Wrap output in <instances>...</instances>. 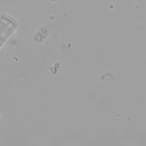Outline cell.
I'll return each mask as SVG.
<instances>
[{
  "mask_svg": "<svg viewBox=\"0 0 146 146\" xmlns=\"http://www.w3.org/2000/svg\"><path fill=\"white\" fill-rule=\"evenodd\" d=\"M17 27V22L11 17L0 15V47L13 34Z\"/></svg>",
  "mask_w": 146,
  "mask_h": 146,
  "instance_id": "1",
  "label": "cell"
}]
</instances>
